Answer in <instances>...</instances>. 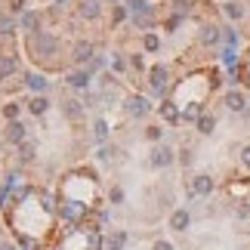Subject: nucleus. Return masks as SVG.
Segmentation results:
<instances>
[{
  "label": "nucleus",
  "instance_id": "nucleus-33",
  "mask_svg": "<svg viewBox=\"0 0 250 250\" xmlns=\"http://www.w3.org/2000/svg\"><path fill=\"white\" fill-rule=\"evenodd\" d=\"M9 6H13V13H19V9H22V0H9Z\"/></svg>",
  "mask_w": 250,
  "mask_h": 250
},
{
  "label": "nucleus",
  "instance_id": "nucleus-6",
  "mask_svg": "<svg viewBox=\"0 0 250 250\" xmlns=\"http://www.w3.org/2000/svg\"><path fill=\"white\" fill-rule=\"evenodd\" d=\"M167 68L164 65H158V68H151V86H155V93H164L167 90Z\"/></svg>",
  "mask_w": 250,
  "mask_h": 250
},
{
  "label": "nucleus",
  "instance_id": "nucleus-29",
  "mask_svg": "<svg viewBox=\"0 0 250 250\" xmlns=\"http://www.w3.org/2000/svg\"><path fill=\"white\" fill-rule=\"evenodd\" d=\"M241 164H244V167H250V146H244V148H241Z\"/></svg>",
  "mask_w": 250,
  "mask_h": 250
},
{
  "label": "nucleus",
  "instance_id": "nucleus-7",
  "mask_svg": "<svg viewBox=\"0 0 250 250\" xmlns=\"http://www.w3.org/2000/svg\"><path fill=\"white\" fill-rule=\"evenodd\" d=\"M6 139L9 142H25V127L19 121H9V127H6Z\"/></svg>",
  "mask_w": 250,
  "mask_h": 250
},
{
  "label": "nucleus",
  "instance_id": "nucleus-1",
  "mask_svg": "<svg viewBox=\"0 0 250 250\" xmlns=\"http://www.w3.org/2000/svg\"><path fill=\"white\" fill-rule=\"evenodd\" d=\"M28 50H31L34 59H50V56L56 53V37L46 34V31H34L31 37H28Z\"/></svg>",
  "mask_w": 250,
  "mask_h": 250
},
{
  "label": "nucleus",
  "instance_id": "nucleus-15",
  "mask_svg": "<svg viewBox=\"0 0 250 250\" xmlns=\"http://www.w3.org/2000/svg\"><path fill=\"white\" fill-rule=\"evenodd\" d=\"M68 83L71 86H86V83H90V71H74L68 78Z\"/></svg>",
  "mask_w": 250,
  "mask_h": 250
},
{
  "label": "nucleus",
  "instance_id": "nucleus-17",
  "mask_svg": "<svg viewBox=\"0 0 250 250\" xmlns=\"http://www.w3.org/2000/svg\"><path fill=\"white\" fill-rule=\"evenodd\" d=\"M62 108H65V114H68V118H81L83 114V108H81V102H62Z\"/></svg>",
  "mask_w": 250,
  "mask_h": 250
},
{
  "label": "nucleus",
  "instance_id": "nucleus-19",
  "mask_svg": "<svg viewBox=\"0 0 250 250\" xmlns=\"http://www.w3.org/2000/svg\"><path fill=\"white\" fill-rule=\"evenodd\" d=\"M213 127H216V121L210 118V114H204V118H198V130H201V133H213Z\"/></svg>",
  "mask_w": 250,
  "mask_h": 250
},
{
  "label": "nucleus",
  "instance_id": "nucleus-22",
  "mask_svg": "<svg viewBox=\"0 0 250 250\" xmlns=\"http://www.w3.org/2000/svg\"><path fill=\"white\" fill-rule=\"evenodd\" d=\"M161 114H164L167 121H176V118H179L176 108H173V102H164V105H161Z\"/></svg>",
  "mask_w": 250,
  "mask_h": 250
},
{
  "label": "nucleus",
  "instance_id": "nucleus-27",
  "mask_svg": "<svg viewBox=\"0 0 250 250\" xmlns=\"http://www.w3.org/2000/svg\"><path fill=\"white\" fill-rule=\"evenodd\" d=\"M161 133H164L161 127H148V130H146V136H148V139H161Z\"/></svg>",
  "mask_w": 250,
  "mask_h": 250
},
{
  "label": "nucleus",
  "instance_id": "nucleus-23",
  "mask_svg": "<svg viewBox=\"0 0 250 250\" xmlns=\"http://www.w3.org/2000/svg\"><path fill=\"white\" fill-rule=\"evenodd\" d=\"M96 139H99V142L108 139V127H105V121H96Z\"/></svg>",
  "mask_w": 250,
  "mask_h": 250
},
{
  "label": "nucleus",
  "instance_id": "nucleus-12",
  "mask_svg": "<svg viewBox=\"0 0 250 250\" xmlns=\"http://www.w3.org/2000/svg\"><path fill=\"white\" fill-rule=\"evenodd\" d=\"M25 83L31 86L34 93H43V90H46V78H43V74H28V78H25Z\"/></svg>",
  "mask_w": 250,
  "mask_h": 250
},
{
  "label": "nucleus",
  "instance_id": "nucleus-2",
  "mask_svg": "<svg viewBox=\"0 0 250 250\" xmlns=\"http://www.w3.org/2000/svg\"><path fill=\"white\" fill-rule=\"evenodd\" d=\"M127 111L133 114V118H146V114L151 111V105H148V99H142V96H130V99H127Z\"/></svg>",
  "mask_w": 250,
  "mask_h": 250
},
{
  "label": "nucleus",
  "instance_id": "nucleus-13",
  "mask_svg": "<svg viewBox=\"0 0 250 250\" xmlns=\"http://www.w3.org/2000/svg\"><path fill=\"white\" fill-rule=\"evenodd\" d=\"M226 105H229L232 111H244V96H241V93H229V96H226Z\"/></svg>",
  "mask_w": 250,
  "mask_h": 250
},
{
  "label": "nucleus",
  "instance_id": "nucleus-21",
  "mask_svg": "<svg viewBox=\"0 0 250 250\" xmlns=\"http://www.w3.org/2000/svg\"><path fill=\"white\" fill-rule=\"evenodd\" d=\"M37 22H41V19H37V13H25V16H22V28H25V31L37 28Z\"/></svg>",
  "mask_w": 250,
  "mask_h": 250
},
{
  "label": "nucleus",
  "instance_id": "nucleus-32",
  "mask_svg": "<svg viewBox=\"0 0 250 250\" xmlns=\"http://www.w3.org/2000/svg\"><path fill=\"white\" fill-rule=\"evenodd\" d=\"M0 250H19V247L13 241H0Z\"/></svg>",
  "mask_w": 250,
  "mask_h": 250
},
{
  "label": "nucleus",
  "instance_id": "nucleus-28",
  "mask_svg": "<svg viewBox=\"0 0 250 250\" xmlns=\"http://www.w3.org/2000/svg\"><path fill=\"white\" fill-rule=\"evenodd\" d=\"M124 201V191L121 188H111V204H121Z\"/></svg>",
  "mask_w": 250,
  "mask_h": 250
},
{
  "label": "nucleus",
  "instance_id": "nucleus-18",
  "mask_svg": "<svg viewBox=\"0 0 250 250\" xmlns=\"http://www.w3.org/2000/svg\"><path fill=\"white\" fill-rule=\"evenodd\" d=\"M16 31V22L9 16H0V37H6V34H13Z\"/></svg>",
  "mask_w": 250,
  "mask_h": 250
},
{
  "label": "nucleus",
  "instance_id": "nucleus-30",
  "mask_svg": "<svg viewBox=\"0 0 250 250\" xmlns=\"http://www.w3.org/2000/svg\"><path fill=\"white\" fill-rule=\"evenodd\" d=\"M151 250H173V244L170 241H155V247H151Z\"/></svg>",
  "mask_w": 250,
  "mask_h": 250
},
{
  "label": "nucleus",
  "instance_id": "nucleus-5",
  "mask_svg": "<svg viewBox=\"0 0 250 250\" xmlns=\"http://www.w3.org/2000/svg\"><path fill=\"white\" fill-rule=\"evenodd\" d=\"M151 164L155 167H170L173 164V148L170 146H158L155 151H151Z\"/></svg>",
  "mask_w": 250,
  "mask_h": 250
},
{
  "label": "nucleus",
  "instance_id": "nucleus-11",
  "mask_svg": "<svg viewBox=\"0 0 250 250\" xmlns=\"http://www.w3.org/2000/svg\"><path fill=\"white\" fill-rule=\"evenodd\" d=\"M81 16L83 19H96V16H99V0H83V3H81Z\"/></svg>",
  "mask_w": 250,
  "mask_h": 250
},
{
  "label": "nucleus",
  "instance_id": "nucleus-25",
  "mask_svg": "<svg viewBox=\"0 0 250 250\" xmlns=\"http://www.w3.org/2000/svg\"><path fill=\"white\" fill-rule=\"evenodd\" d=\"M3 114H6L9 121H16V114H19V105H6V108H3Z\"/></svg>",
  "mask_w": 250,
  "mask_h": 250
},
{
  "label": "nucleus",
  "instance_id": "nucleus-26",
  "mask_svg": "<svg viewBox=\"0 0 250 250\" xmlns=\"http://www.w3.org/2000/svg\"><path fill=\"white\" fill-rule=\"evenodd\" d=\"M22 158H25V161L34 158V146H31V142H25V146H22Z\"/></svg>",
  "mask_w": 250,
  "mask_h": 250
},
{
  "label": "nucleus",
  "instance_id": "nucleus-8",
  "mask_svg": "<svg viewBox=\"0 0 250 250\" xmlns=\"http://www.w3.org/2000/svg\"><path fill=\"white\" fill-rule=\"evenodd\" d=\"M19 68V62L13 59V56H0V78H9Z\"/></svg>",
  "mask_w": 250,
  "mask_h": 250
},
{
  "label": "nucleus",
  "instance_id": "nucleus-31",
  "mask_svg": "<svg viewBox=\"0 0 250 250\" xmlns=\"http://www.w3.org/2000/svg\"><path fill=\"white\" fill-rule=\"evenodd\" d=\"M238 216L247 219V216H250V207H247V204H241V207H238Z\"/></svg>",
  "mask_w": 250,
  "mask_h": 250
},
{
  "label": "nucleus",
  "instance_id": "nucleus-20",
  "mask_svg": "<svg viewBox=\"0 0 250 250\" xmlns=\"http://www.w3.org/2000/svg\"><path fill=\"white\" fill-rule=\"evenodd\" d=\"M226 16L229 19H241L244 16V6L241 3H226Z\"/></svg>",
  "mask_w": 250,
  "mask_h": 250
},
{
  "label": "nucleus",
  "instance_id": "nucleus-14",
  "mask_svg": "<svg viewBox=\"0 0 250 250\" xmlns=\"http://www.w3.org/2000/svg\"><path fill=\"white\" fill-rule=\"evenodd\" d=\"M28 108H31L34 114H43L46 108H50V102H46V99H43V96H34V99H31V102H28Z\"/></svg>",
  "mask_w": 250,
  "mask_h": 250
},
{
  "label": "nucleus",
  "instance_id": "nucleus-4",
  "mask_svg": "<svg viewBox=\"0 0 250 250\" xmlns=\"http://www.w3.org/2000/svg\"><path fill=\"white\" fill-rule=\"evenodd\" d=\"M188 226H191V213H188V210H173V213H170V229H173V232H186Z\"/></svg>",
  "mask_w": 250,
  "mask_h": 250
},
{
  "label": "nucleus",
  "instance_id": "nucleus-16",
  "mask_svg": "<svg viewBox=\"0 0 250 250\" xmlns=\"http://www.w3.org/2000/svg\"><path fill=\"white\" fill-rule=\"evenodd\" d=\"M201 41H204V43H216V41H219V28H216V25H207L204 34H201Z\"/></svg>",
  "mask_w": 250,
  "mask_h": 250
},
{
  "label": "nucleus",
  "instance_id": "nucleus-3",
  "mask_svg": "<svg viewBox=\"0 0 250 250\" xmlns=\"http://www.w3.org/2000/svg\"><path fill=\"white\" fill-rule=\"evenodd\" d=\"M213 186H216V182L210 179L207 173H198V176L191 179V191H195V195H201V198H204V195H210V191H213Z\"/></svg>",
  "mask_w": 250,
  "mask_h": 250
},
{
  "label": "nucleus",
  "instance_id": "nucleus-10",
  "mask_svg": "<svg viewBox=\"0 0 250 250\" xmlns=\"http://www.w3.org/2000/svg\"><path fill=\"white\" fill-rule=\"evenodd\" d=\"M93 59V46L90 43H78L74 46V62H90Z\"/></svg>",
  "mask_w": 250,
  "mask_h": 250
},
{
  "label": "nucleus",
  "instance_id": "nucleus-24",
  "mask_svg": "<svg viewBox=\"0 0 250 250\" xmlns=\"http://www.w3.org/2000/svg\"><path fill=\"white\" fill-rule=\"evenodd\" d=\"M158 46H161V41H158V37H155V34H146V50H151V53H155Z\"/></svg>",
  "mask_w": 250,
  "mask_h": 250
},
{
  "label": "nucleus",
  "instance_id": "nucleus-9",
  "mask_svg": "<svg viewBox=\"0 0 250 250\" xmlns=\"http://www.w3.org/2000/svg\"><path fill=\"white\" fill-rule=\"evenodd\" d=\"M127 247V232H111V238H108V250H124Z\"/></svg>",
  "mask_w": 250,
  "mask_h": 250
}]
</instances>
